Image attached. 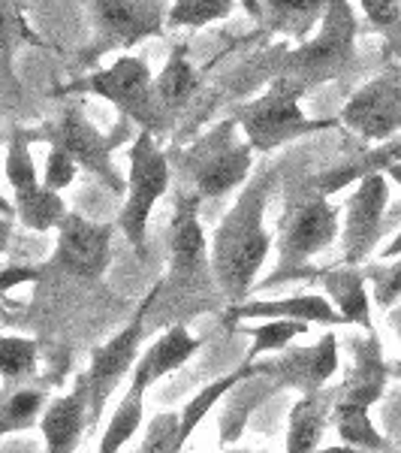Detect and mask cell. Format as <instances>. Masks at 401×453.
Segmentation results:
<instances>
[{"label": "cell", "mask_w": 401, "mask_h": 453, "mask_svg": "<svg viewBox=\"0 0 401 453\" xmlns=\"http://www.w3.org/2000/svg\"><path fill=\"white\" fill-rule=\"evenodd\" d=\"M172 181V164L166 151L157 145V136L142 130L136 142L130 145V173H127V196L118 218V226L133 251L145 254L148 242V218L155 211L157 200L170 191Z\"/></svg>", "instance_id": "cell-7"}, {"label": "cell", "mask_w": 401, "mask_h": 453, "mask_svg": "<svg viewBox=\"0 0 401 453\" xmlns=\"http://www.w3.org/2000/svg\"><path fill=\"white\" fill-rule=\"evenodd\" d=\"M362 10L377 27H396L401 19L398 0H362Z\"/></svg>", "instance_id": "cell-34"}, {"label": "cell", "mask_w": 401, "mask_h": 453, "mask_svg": "<svg viewBox=\"0 0 401 453\" xmlns=\"http://www.w3.org/2000/svg\"><path fill=\"white\" fill-rule=\"evenodd\" d=\"M76 173H79L76 160H72L64 149H57V145H49V157H46V181H42V185H46L49 191L61 194L64 188H67L70 181L76 179Z\"/></svg>", "instance_id": "cell-33"}, {"label": "cell", "mask_w": 401, "mask_h": 453, "mask_svg": "<svg viewBox=\"0 0 401 453\" xmlns=\"http://www.w3.org/2000/svg\"><path fill=\"white\" fill-rule=\"evenodd\" d=\"M341 124L366 142H383L401 130V64L362 85L341 109Z\"/></svg>", "instance_id": "cell-13"}, {"label": "cell", "mask_w": 401, "mask_h": 453, "mask_svg": "<svg viewBox=\"0 0 401 453\" xmlns=\"http://www.w3.org/2000/svg\"><path fill=\"white\" fill-rule=\"evenodd\" d=\"M338 369V339L335 333H326L314 348H296L290 354L272 360V378L278 387H296L305 393L323 390L326 381Z\"/></svg>", "instance_id": "cell-17"}, {"label": "cell", "mask_w": 401, "mask_h": 453, "mask_svg": "<svg viewBox=\"0 0 401 453\" xmlns=\"http://www.w3.org/2000/svg\"><path fill=\"white\" fill-rule=\"evenodd\" d=\"M338 236V209L329 203L314 179H302L290 185L284 196V215L278 221V269L266 281L275 288L284 279L302 275V266L323 248H329Z\"/></svg>", "instance_id": "cell-3"}, {"label": "cell", "mask_w": 401, "mask_h": 453, "mask_svg": "<svg viewBox=\"0 0 401 453\" xmlns=\"http://www.w3.org/2000/svg\"><path fill=\"white\" fill-rule=\"evenodd\" d=\"M386 175H390V179H396L398 185H401V164H392L390 170H386Z\"/></svg>", "instance_id": "cell-41"}, {"label": "cell", "mask_w": 401, "mask_h": 453, "mask_svg": "<svg viewBox=\"0 0 401 453\" xmlns=\"http://www.w3.org/2000/svg\"><path fill=\"white\" fill-rule=\"evenodd\" d=\"M42 136H46L49 145H57V149L67 151L76 160V166H85L87 173L97 175L106 188H112V191L127 188V181H121V175L112 166V151L121 145L124 130H115V134L106 136L103 130H97L85 119L82 109L70 106L57 121L46 124Z\"/></svg>", "instance_id": "cell-12"}, {"label": "cell", "mask_w": 401, "mask_h": 453, "mask_svg": "<svg viewBox=\"0 0 401 453\" xmlns=\"http://www.w3.org/2000/svg\"><path fill=\"white\" fill-rule=\"evenodd\" d=\"M230 320H299V324H320V326H347L338 309L326 296L299 294L290 299H260V303H238L230 305Z\"/></svg>", "instance_id": "cell-18"}, {"label": "cell", "mask_w": 401, "mask_h": 453, "mask_svg": "<svg viewBox=\"0 0 401 453\" xmlns=\"http://www.w3.org/2000/svg\"><path fill=\"white\" fill-rule=\"evenodd\" d=\"M10 236H12V218L0 215V257H4L6 248H10Z\"/></svg>", "instance_id": "cell-36"}, {"label": "cell", "mask_w": 401, "mask_h": 453, "mask_svg": "<svg viewBox=\"0 0 401 453\" xmlns=\"http://www.w3.org/2000/svg\"><path fill=\"white\" fill-rule=\"evenodd\" d=\"M305 88L290 76H278L262 97L251 100L236 112L238 130L253 151H275L284 142H293L299 136H311L317 130L332 127L335 121L308 119L299 106Z\"/></svg>", "instance_id": "cell-6"}, {"label": "cell", "mask_w": 401, "mask_h": 453, "mask_svg": "<svg viewBox=\"0 0 401 453\" xmlns=\"http://www.w3.org/2000/svg\"><path fill=\"white\" fill-rule=\"evenodd\" d=\"M278 390V381L272 378V372H262V375H251L238 384V390L232 387L230 390V402L223 408L221 418V444H232L238 441V435L245 433V423L257 411L260 402H266L272 393Z\"/></svg>", "instance_id": "cell-25"}, {"label": "cell", "mask_w": 401, "mask_h": 453, "mask_svg": "<svg viewBox=\"0 0 401 453\" xmlns=\"http://www.w3.org/2000/svg\"><path fill=\"white\" fill-rule=\"evenodd\" d=\"M232 6H236V0H175L170 16L172 27H206L211 21H221L227 19L232 12Z\"/></svg>", "instance_id": "cell-30"}, {"label": "cell", "mask_w": 401, "mask_h": 453, "mask_svg": "<svg viewBox=\"0 0 401 453\" xmlns=\"http://www.w3.org/2000/svg\"><path fill=\"white\" fill-rule=\"evenodd\" d=\"M362 273L375 288V303L381 309H392L401 299V263H381V266H368Z\"/></svg>", "instance_id": "cell-32"}, {"label": "cell", "mask_w": 401, "mask_h": 453, "mask_svg": "<svg viewBox=\"0 0 401 453\" xmlns=\"http://www.w3.org/2000/svg\"><path fill=\"white\" fill-rule=\"evenodd\" d=\"M0 215H6V218H12V215H16V206H12V203L6 200L4 194H0Z\"/></svg>", "instance_id": "cell-39"}, {"label": "cell", "mask_w": 401, "mask_h": 453, "mask_svg": "<svg viewBox=\"0 0 401 453\" xmlns=\"http://www.w3.org/2000/svg\"><path fill=\"white\" fill-rule=\"evenodd\" d=\"M21 46H40L19 0H0V61H10Z\"/></svg>", "instance_id": "cell-27"}, {"label": "cell", "mask_w": 401, "mask_h": 453, "mask_svg": "<svg viewBox=\"0 0 401 453\" xmlns=\"http://www.w3.org/2000/svg\"><path fill=\"white\" fill-rule=\"evenodd\" d=\"M390 326L398 333V339H401V309L398 311H390Z\"/></svg>", "instance_id": "cell-40"}, {"label": "cell", "mask_w": 401, "mask_h": 453, "mask_svg": "<svg viewBox=\"0 0 401 453\" xmlns=\"http://www.w3.org/2000/svg\"><path fill=\"white\" fill-rule=\"evenodd\" d=\"M275 179H278V170L253 173L208 245L211 275H215L217 294L223 296L227 305L245 303L253 290L262 263L272 251V236L266 230V206Z\"/></svg>", "instance_id": "cell-1"}, {"label": "cell", "mask_w": 401, "mask_h": 453, "mask_svg": "<svg viewBox=\"0 0 401 453\" xmlns=\"http://www.w3.org/2000/svg\"><path fill=\"white\" fill-rule=\"evenodd\" d=\"M36 369V342L27 335H0V375L4 381H25Z\"/></svg>", "instance_id": "cell-29"}, {"label": "cell", "mask_w": 401, "mask_h": 453, "mask_svg": "<svg viewBox=\"0 0 401 453\" xmlns=\"http://www.w3.org/2000/svg\"><path fill=\"white\" fill-rule=\"evenodd\" d=\"M36 269H31V266H16V269H6V273H0V294L4 290H10V288H19V284H27V281H34L36 279Z\"/></svg>", "instance_id": "cell-35"}, {"label": "cell", "mask_w": 401, "mask_h": 453, "mask_svg": "<svg viewBox=\"0 0 401 453\" xmlns=\"http://www.w3.org/2000/svg\"><path fill=\"white\" fill-rule=\"evenodd\" d=\"M91 4L100 40L97 55L109 49H130L163 31V0H91Z\"/></svg>", "instance_id": "cell-15"}, {"label": "cell", "mask_w": 401, "mask_h": 453, "mask_svg": "<svg viewBox=\"0 0 401 453\" xmlns=\"http://www.w3.org/2000/svg\"><path fill=\"white\" fill-rule=\"evenodd\" d=\"M317 453H377V450H362V448H350V444H344V448H329V450H317Z\"/></svg>", "instance_id": "cell-38"}, {"label": "cell", "mask_w": 401, "mask_h": 453, "mask_svg": "<svg viewBox=\"0 0 401 453\" xmlns=\"http://www.w3.org/2000/svg\"><path fill=\"white\" fill-rule=\"evenodd\" d=\"M196 91H200V70L191 64V55H187L185 46H175L163 73L155 76V104L163 124L170 121V115L181 112L191 104Z\"/></svg>", "instance_id": "cell-22"}, {"label": "cell", "mask_w": 401, "mask_h": 453, "mask_svg": "<svg viewBox=\"0 0 401 453\" xmlns=\"http://www.w3.org/2000/svg\"><path fill=\"white\" fill-rule=\"evenodd\" d=\"M151 305H155V288L142 299V305L130 318V324L121 333H115L106 345H100L91 357V369H87V402H91V423L100 420L109 396L115 393V387L127 372H133L136 360H140L142 339L148 335V318Z\"/></svg>", "instance_id": "cell-11"}, {"label": "cell", "mask_w": 401, "mask_h": 453, "mask_svg": "<svg viewBox=\"0 0 401 453\" xmlns=\"http://www.w3.org/2000/svg\"><path fill=\"white\" fill-rule=\"evenodd\" d=\"M335 393L323 390L305 393L302 399L290 408L287 418V453H317L320 438L326 433V423L332 420Z\"/></svg>", "instance_id": "cell-21"}, {"label": "cell", "mask_w": 401, "mask_h": 453, "mask_svg": "<svg viewBox=\"0 0 401 453\" xmlns=\"http://www.w3.org/2000/svg\"><path fill=\"white\" fill-rule=\"evenodd\" d=\"M4 435H10V429H6V423L0 420V438H4Z\"/></svg>", "instance_id": "cell-43"}, {"label": "cell", "mask_w": 401, "mask_h": 453, "mask_svg": "<svg viewBox=\"0 0 401 453\" xmlns=\"http://www.w3.org/2000/svg\"><path fill=\"white\" fill-rule=\"evenodd\" d=\"M390 372H392V375H396L398 381H401V363H396V366H390Z\"/></svg>", "instance_id": "cell-42"}, {"label": "cell", "mask_w": 401, "mask_h": 453, "mask_svg": "<svg viewBox=\"0 0 401 453\" xmlns=\"http://www.w3.org/2000/svg\"><path fill=\"white\" fill-rule=\"evenodd\" d=\"M193 194H178L175 211L170 221V269L163 281L155 284V305H151L148 330L166 314L170 326L181 324L185 314L202 311V303H211L217 296V284L211 275V251L208 239L202 233L200 215H196Z\"/></svg>", "instance_id": "cell-2"}, {"label": "cell", "mask_w": 401, "mask_h": 453, "mask_svg": "<svg viewBox=\"0 0 401 453\" xmlns=\"http://www.w3.org/2000/svg\"><path fill=\"white\" fill-rule=\"evenodd\" d=\"M390 366H386L381 354V342L375 333H368L366 342H356V366L350 381L341 387V393H335V408H332V423L338 429L341 441L350 448L362 450H377V453H392L390 441L377 433L371 423L368 411L377 399L383 396L386 381H390Z\"/></svg>", "instance_id": "cell-4"}, {"label": "cell", "mask_w": 401, "mask_h": 453, "mask_svg": "<svg viewBox=\"0 0 401 453\" xmlns=\"http://www.w3.org/2000/svg\"><path fill=\"white\" fill-rule=\"evenodd\" d=\"M85 423H91V402H87V381L82 375L76 378V387L67 396L55 399L42 411L40 433L42 441H46V453H76Z\"/></svg>", "instance_id": "cell-19"}, {"label": "cell", "mask_w": 401, "mask_h": 453, "mask_svg": "<svg viewBox=\"0 0 401 453\" xmlns=\"http://www.w3.org/2000/svg\"><path fill=\"white\" fill-rule=\"evenodd\" d=\"M67 91H85L94 94V97L109 100L121 115H127L130 121H136L142 130H148L155 136L160 130H166L155 104V76H151L145 58L124 55L112 67L91 73V76L67 85Z\"/></svg>", "instance_id": "cell-9"}, {"label": "cell", "mask_w": 401, "mask_h": 453, "mask_svg": "<svg viewBox=\"0 0 401 453\" xmlns=\"http://www.w3.org/2000/svg\"><path fill=\"white\" fill-rule=\"evenodd\" d=\"M356 52V19L347 0H326L323 25L317 36L305 46L293 49L284 58V67L293 82L302 88L326 82V79L338 76L341 70L350 67Z\"/></svg>", "instance_id": "cell-8"}, {"label": "cell", "mask_w": 401, "mask_h": 453, "mask_svg": "<svg viewBox=\"0 0 401 453\" xmlns=\"http://www.w3.org/2000/svg\"><path fill=\"white\" fill-rule=\"evenodd\" d=\"M323 290H326V299L338 309V314L347 324H356L366 333H375L368 290H366V273H362V269H356V266L329 269V273H323Z\"/></svg>", "instance_id": "cell-24"}, {"label": "cell", "mask_w": 401, "mask_h": 453, "mask_svg": "<svg viewBox=\"0 0 401 453\" xmlns=\"http://www.w3.org/2000/svg\"><path fill=\"white\" fill-rule=\"evenodd\" d=\"M200 350V339L187 333L185 324L170 326L160 339L151 345L145 354L136 360L133 372H130V387L127 390L136 393H148L160 378L172 375L175 369H181L187 360Z\"/></svg>", "instance_id": "cell-20"}, {"label": "cell", "mask_w": 401, "mask_h": 453, "mask_svg": "<svg viewBox=\"0 0 401 453\" xmlns=\"http://www.w3.org/2000/svg\"><path fill=\"white\" fill-rule=\"evenodd\" d=\"M142 411H145V393L127 390L121 399V405L115 408L112 420H109L103 438H100L97 453H121L124 444L136 435V429L142 426Z\"/></svg>", "instance_id": "cell-26"}, {"label": "cell", "mask_w": 401, "mask_h": 453, "mask_svg": "<svg viewBox=\"0 0 401 453\" xmlns=\"http://www.w3.org/2000/svg\"><path fill=\"white\" fill-rule=\"evenodd\" d=\"M308 330V324H299V320H262L260 326H251V350H247L245 363H257L260 354H272V350H284L296 335Z\"/></svg>", "instance_id": "cell-28"}, {"label": "cell", "mask_w": 401, "mask_h": 453, "mask_svg": "<svg viewBox=\"0 0 401 453\" xmlns=\"http://www.w3.org/2000/svg\"><path fill=\"white\" fill-rule=\"evenodd\" d=\"M392 257H401V233L383 248V260H392Z\"/></svg>", "instance_id": "cell-37"}, {"label": "cell", "mask_w": 401, "mask_h": 453, "mask_svg": "<svg viewBox=\"0 0 401 453\" xmlns=\"http://www.w3.org/2000/svg\"><path fill=\"white\" fill-rule=\"evenodd\" d=\"M6 181L12 188V206H16V218L27 230L46 233L57 230L61 221L67 218V203L61 194L49 191L36 175V164L31 155V140L27 134L16 130L6 149Z\"/></svg>", "instance_id": "cell-10"}, {"label": "cell", "mask_w": 401, "mask_h": 453, "mask_svg": "<svg viewBox=\"0 0 401 453\" xmlns=\"http://www.w3.org/2000/svg\"><path fill=\"white\" fill-rule=\"evenodd\" d=\"M390 203V181L383 173L359 179L353 196L347 200L344 221V266H359L375 251L383 226V209Z\"/></svg>", "instance_id": "cell-16"}, {"label": "cell", "mask_w": 401, "mask_h": 453, "mask_svg": "<svg viewBox=\"0 0 401 453\" xmlns=\"http://www.w3.org/2000/svg\"><path fill=\"white\" fill-rule=\"evenodd\" d=\"M227 453H251V450H227Z\"/></svg>", "instance_id": "cell-44"}, {"label": "cell", "mask_w": 401, "mask_h": 453, "mask_svg": "<svg viewBox=\"0 0 401 453\" xmlns=\"http://www.w3.org/2000/svg\"><path fill=\"white\" fill-rule=\"evenodd\" d=\"M253 166V149L238 136V121L227 119L202 134L181 157V181L196 200H217L245 185Z\"/></svg>", "instance_id": "cell-5"}, {"label": "cell", "mask_w": 401, "mask_h": 453, "mask_svg": "<svg viewBox=\"0 0 401 453\" xmlns=\"http://www.w3.org/2000/svg\"><path fill=\"white\" fill-rule=\"evenodd\" d=\"M46 396L40 390H31V387H19V390L6 393L0 399V420L6 423L10 433H19V429H27L31 423L40 418V408Z\"/></svg>", "instance_id": "cell-31"}, {"label": "cell", "mask_w": 401, "mask_h": 453, "mask_svg": "<svg viewBox=\"0 0 401 453\" xmlns=\"http://www.w3.org/2000/svg\"><path fill=\"white\" fill-rule=\"evenodd\" d=\"M262 372H272V360L269 363H242V366L232 369L230 375H221V378H215V381H208L206 387H202V390L196 393V396L187 402L178 414V448H185L187 438L196 433V426L208 418L211 408H215L217 402L227 399V393L232 390V387H238L245 378H251V375H262Z\"/></svg>", "instance_id": "cell-23"}, {"label": "cell", "mask_w": 401, "mask_h": 453, "mask_svg": "<svg viewBox=\"0 0 401 453\" xmlns=\"http://www.w3.org/2000/svg\"><path fill=\"white\" fill-rule=\"evenodd\" d=\"M109 251H112V226L67 211L57 226V245L49 266L67 279L72 275L82 281H100L109 266Z\"/></svg>", "instance_id": "cell-14"}]
</instances>
